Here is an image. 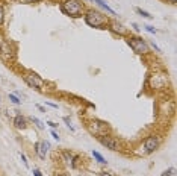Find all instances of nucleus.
<instances>
[{
	"label": "nucleus",
	"mask_w": 177,
	"mask_h": 176,
	"mask_svg": "<svg viewBox=\"0 0 177 176\" xmlns=\"http://www.w3.org/2000/svg\"><path fill=\"white\" fill-rule=\"evenodd\" d=\"M61 11L70 17H82L83 12V5L79 2V0H64L62 5H61Z\"/></svg>",
	"instance_id": "obj_1"
},
{
	"label": "nucleus",
	"mask_w": 177,
	"mask_h": 176,
	"mask_svg": "<svg viewBox=\"0 0 177 176\" xmlns=\"http://www.w3.org/2000/svg\"><path fill=\"white\" fill-rule=\"evenodd\" d=\"M85 21H86L88 26H91V27H103V26H106L109 23L106 15H103V14H100V12H97V11L86 12Z\"/></svg>",
	"instance_id": "obj_2"
},
{
	"label": "nucleus",
	"mask_w": 177,
	"mask_h": 176,
	"mask_svg": "<svg viewBox=\"0 0 177 176\" xmlns=\"http://www.w3.org/2000/svg\"><path fill=\"white\" fill-rule=\"evenodd\" d=\"M127 43H129V46L133 49V52H136V53H139V55L148 53V44H147L142 38H130Z\"/></svg>",
	"instance_id": "obj_3"
},
{
	"label": "nucleus",
	"mask_w": 177,
	"mask_h": 176,
	"mask_svg": "<svg viewBox=\"0 0 177 176\" xmlns=\"http://www.w3.org/2000/svg\"><path fill=\"white\" fill-rule=\"evenodd\" d=\"M23 79L27 82L29 87H32V88H36V90H41L43 88V85H44V81L36 74L34 71H27V73H24Z\"/></svg>",
	"instance_id": "obj_4"
},
{
	"label": "nucleus",
	"mask_w": 177,
	"mask_h": 176,
	"mask_svg": "<svg viewBox=\"0 0 177 176\" xmlns=\"http://www.w3.org/2000/svg\"><path fill=\"white\" fill-rule=\"evenodd\" d=\"M159 144H161V137H148L145 143H144V149H145V153H152L154 152L157 147H159Z\"/></svg>",
	"instance_id": "obj_5"
},
{
	"label": "nucleus",
	"mask_w": 177,
	"mask_h": 176,
	"mask_svg": "<svg viewBox=\"0 0 177 176\" xmlns=\"http://www.w3.org/2000/svg\"><path fill=\"white\" fill-rule=\"evenodd\" d=\"M89 131H91L93 134H95V135L103 137V135H105V132L107 131V126L105 125V123H102V121L94 120V121H91V125H89Z\"/></svg>",
	"instance_id": "obj_6"
},
{
	"label": "nucleus",
	"mask_w": 177,
	"mask_h": 176,
	"mask_svg": "<svg viewBox=\"0 0 177 176\" xmlns=\"http://www.w3.org/2000/svg\"><path fill=\"white\" fill-rule=\"evenodd\" d=\"M48 147H50V144H48L47 141H38L35 143V152L36 155L41 158V159H44L46 158V153H47Z\"/></svg>",
	"instance_id": "obj_7"
},
{
	"label": "nucleus",
	"mask_w": 177,
	"mask_h": 176,
	"mask_svg": "<svg viewBox=\"0 0 177 176\" xmlns=\"http://www.w3.org/2000/svg\"><path fill=\"white\" fill-rule=\"evenodd\" d=\"M100 143H102L105 147L111 149V150H118V143H117V140H114V138H111V137H106V135L100 137Z\"/></svg>",
	"instance_id": "obj_8"
},
{
	"label": "nucleus",
	"mask_w": 177,
	"mask_h": 176,
	"mask_svg": "<svg viewBox=\"0 0 177 176\" xmlns=\"http://www.w3.org/2000/svg\"><path fill=\"white\" fill-rule=\"evenodd\" d=\"M109 26H111L109 29H111L114 34H118V35H124V34H126V27H124L123 24L117 23V21H112Z\"/></svg>",
	"instance_id": "obj_9"
},
{
	"label": "nucleus",
	"mask_w": 177,
	"mask_h": 176,
	"mask_svg": "<svg viewBox=\"0 0 177 176\" xmlns=\"http://www.w3.org/2000/svg\"><path fill=\"white\" fill-rule=\"evenodd\" d=\"M14 125H15V128L17 129H26V126H27V121H26V118L23 116H15L14 118Z\"/></svg>",
	"instance_id": "obj_10"
},
{
	"label": "nucleus",
	"mask_w": 177,
	"mask_h": 176,
	"mask_svg": "<svg viewBox=\"0 0 177 176\" xmlns=\"http://www.w3.org/2000/svg\"><path fill=\"white\" fill-rule=\"evenodd\" d=\"M93 2H95V3H98V5H100L102 8H105V9H106V11L109 12V14H112V15L115 14V11H114L112 8H109V5H107V3L105 2V0H93Z\"/></svg>",
	"instance_id": "obj_11"
},
{
	"label": "nucleus",
	"mask_w": 177,
	"mask_h": 176,
	"mask_svg": "<svg viewBox=\"0 0 177 176\" xmlns=\"http://www.w3.org/2000/svg\"><path fill=\"white\" fill-rule=\"evenodd\" d=\"M93 156H94V158L98 161V163H100V164H106V163H107L106 159H105V158H103V156H102L98 152H95V150H93Z\"/></svg>",
	"instance_id": "obj_12"
},
{
	"label": "nucleus",
	"mask_w": 177,
	"mask_h": 176,
	"mask_svg": "<svg viewBox=\"0 0 177 176\" xmlns=\"http://www.w3.org/2000/svg\"><path fill=\"white\" fill-rule=\"evenodd\" d=\"M64 156H65V159H67V163L71 165V167H74V161L73 159H76V156H73L71 153H68V152H65L64 153Z\"/></svg>",
	"instance_id": "obj_13"
},
{
	"label": "nucleus",
	"mask_w": 177,
	"mask_h": 176,
	"mask_svg": "<svg viewBox=\"0 0 177 176\" xmlns=\"http://www.w3.org/2000/svg\"><path fill=\"white\" fill-rule=\"evenodd\" d=\"M136 12H138L141 17H144V18H148V20H152V18H153V15H150L147 11H142L141 8H136Z\"/></svg>",
	"instance_id": "obj_14"
},
{
	"label": "nucleus",
	"mask_w": 177,
	"mask_h": 176,
	"mask_svg": "<svg viewBox=\"0 0 177 176\" xmlns=\"http://www.w3.org/2000/svg\"><path fill=\"white\" fill-rule=\"evenodd\" d=\"M30 120H32V121L35 123V125H36V128H38V129H44V123H43L41 120H38L36 117H32Z\"/></svg>",
	"instance_id": "obj_15"
},
{
	"label": "nucleus",
	"mask_w": 177,
	"mask_h": 176,
	"mask_svg": "<svg viewBox=\"0 0 177 176\" xmlns=\"http://www.w3.org/2000/svg\"><path fill=\"white\" fill-rule=\"evenodd\" d=\"M9 100H11L12 103H15V105H20V103H21V100H20L15 94H9Z\"/></svg>",
	"instance_id": "obj_16"
},
{
	"label": "nucleus",
	"mask_w": 177,
	"mask_h": 176,
	"mask_svg": "<svg viewBox=\"0 0 177 176\" xmlns=\"http://www.w3.org/2000/svg\"><path fill=\"white\" fill-rule=\"evenodd\" d=\"M174 172H176V169H174V167H171L170 170L164 172V175H162V176H173V175H174Z\"/></svg>",
	"instance_id": "obj_17"
},
{
	"label": "nucleus",
	"mask_w": 177,
	"mask_h": 176,
	"mask_svg": "<svg viewBox=\"0 0 177 176\" xmlns=\"http://www.w3.org/2000/svg\"><path fill=\"white\" fill-rule=\"evenodd\" d=\"M144 27H145V31H147V32H150V34H156V32H157L153 26H144Z\"/></svg>",
	"instance_id": "obj_18"
},
{
	"label": "nucleus",
	"mask_w": 177,
	"mask_h": 176,
	"mask_svg": "<svg viewBox=\"0 0 177 176\" xmlns=\"http://www.w3.org/2000/svg\"><path fill=\"white\" fill-rule=\"evenodd\" d=\"M21 161H23V164L26 165V167H27V165H29V163H27V159H26V156H24L23 153H21Z\"/></svg>",
	"instance_id": "obj_19"
},
{
	"label": "nucleus",
	"mask_w": 177,
	"mask_h": 176,
	"mask_svg": "<svg viewBox=\"0 0 177 176\" xmlns=\"http://www.w3.org/2000/svg\"><path fill=\"white\" fill-rule=\"evenodd\" d=\"M52 137H53L55 140H58V141H59V135L56 134V132H55V131H52Z\"/></svg>",
	"instance_id": "obj_20"
},
{
	"label": "nucleus",
	"mask_w": 177,
	"mask_h": 176,
	"mask_svg": "<svg viewBox=\"0 0 177 176\" xmlns=\"http://www.w3.org/2000/svg\"><path fill=\"white\" fill-rule=\"evenodd\" d=\"M34 176H43V173H41L38 169H35V170H34Z\"/></svg>",
	"instance_id": "obj_21"
},
{
	"label": "nucleus",
	"mask_w": 177,
	"mask_h": 176,
	"mask_svg": "<svg viewBox=\"0 0 177 176\" xmlns=\"http://www.w3.org/2000/svg\"><path fill=\"white\" fill-rule=\"evenodd\" d=\"M47 125L50 126V128H53V129H55V128L58 126V125H56V123H53V121H47Z\"/></svg>",
	"instance_id": "obj_22"
},
{
	"label": "nucleus",
	"mask_w": 177,
	"mask_h": 176,
	"mask_svg": "<svg viewBox=\"0 0 177 176\" xmlns=\"http://www.w3.org/2000/svg\"><path fill=\"white\" fill-rule=\"evenodd\" d=\"M3 21V9H2V6H0V23Z\"/></svg>",
	"instance_id": "obj_23"
},
{
	"label": "nucleus",
	"mask_w": 177,
	"mask_h": 176,
	"mask_svg": "<svg viewBox=\"0 0 177 176\" xmlns=\"http://www.w3.org/2000/svg\"><path fill=\"white\" fill-rule=\"evenodd\" d=\"M23 3H34V2H39V0H21Z\"/></svg>",
	"instance_id": "obj_24"
},
{
	"label": "nucleus",
	"mask_w": 177,
	"mask_h": 176,
	"mask_svg": "<svg viewBox=\"0 0 177 176\" xmlns=\"http://www.w3.org/2000/svg\"><path fill=\"white\" fill-rule=\"evenodd\" d=\"M100 176H111L109 173H106V172H103V173H100Z\"/></svg>",
	"instance_id": "obj_25"
},
{
	"label": "nucleus",
	"mask_w": 177,
	"mask_h": 176,
	"mask_svg": "<svg viewBox=\"0 0 177 176\" xmlns=\"http://www.w3.org/2000/svg\"><path fill=\"white\" fill-rule=\"evenodd\" d=\"M168 2H171V3H177V0H168Z\"/></svg>",
	"instance_id": "obj_26"
},
{
	"label": "nucleus",
	"mask_w": 177,
	"mask_h": 176,
	"mask_svg": "<svg viewBox=\"0 0 177 176\" xmlns=\"http://www.w3.org/2000/svg\"><path fill=\"white\" fill-rule=\"evenodd\" d=\"M59 176H68V175H65V173H62V175H59Z\"/></svg>",
	"instance_id": "obj_27"
}]
</instances>
